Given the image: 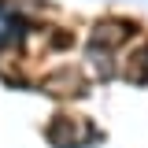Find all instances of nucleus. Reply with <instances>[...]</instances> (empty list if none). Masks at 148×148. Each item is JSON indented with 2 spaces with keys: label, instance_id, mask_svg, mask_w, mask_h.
<instances>
[{
  "label": "nucleus",
  "instance_id": "1",
  "mask_svg": "<svg viewBox=\"0 0 148 148\" xmlns=\"http://www.w3.org/2000/svg\"><path fill=\"white\" fill-rule=\"evenodd\" d=\"M18 30H22V18H18L15 8H8V0H0V45L15 41Z\"/></svg>",
  "mask_w": 148,
  "mask_h": 148
}]
</instances>
